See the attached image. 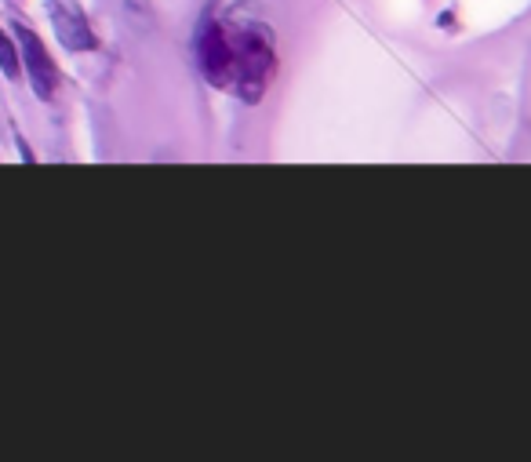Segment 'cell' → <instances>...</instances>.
I'll return each instance as SVG.
<instances>
[{"instance_id":"obj_3","label":"cell","mask_w":531,"mask_h":462,"mask_svg":"<svg viewBox=\"0 0 531 462\" xmlns=\"http://www.w3.org/2000/svg\"><path fill=\"white\" fill-rule=\"evenodd\" d=\"M51 22H55V33L59 41L66 44L70 51H91L95 48V33H91L84 11L70 0H51Z\"/></svg>"},{"instance_id":"obj_1","label":"cell","mask_w":531,"mask_h":462,"mask_svg":"<svg viewBox=\"0 0 531 462\" xmlns=\"http://www.w3.org/2000/svg\"><path fill=\"white\" fill-rule=\"evenodd\" d=\"M233 84L230 91L248 102H259L273 70H277V55H273V37L259 22H241L233 15Z\"/></svg>"},{"instance_id":"obj_4","label":"cell","mask_w":531,"mask_h":462,"mask_svg":"<svg viewBox=\"0 0 531 462\" xmlns=\"http://www.w3.org/2000/svg\"><path fill=\"white\" fill-rule=\"evenodd\" d=\"M0 70L8 73V77H19V51H15V44L8 41V33L0 30Z\"/></svg>"},{"instance_id":"obj_2","label":"cell","mask_w":531,"mask_h":462,"mask_svg":"<svg viewBox=\"0 0 531 462\" xmlns=\"http://www.w3.org/2000/svg\"><path fill=\"white\" fill-rule=\"evenodd\" d=\"M22 44V62H26V73H30V84L37 91V99L48 102L55 95V84H59V73H55V62H51L48 48L41 44V37L30 30V26H15Z\"/></svg>"}]
</instances>
